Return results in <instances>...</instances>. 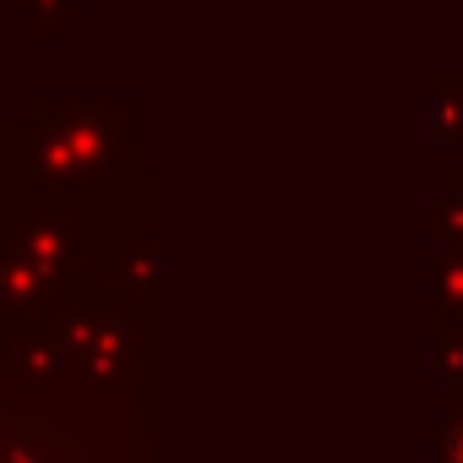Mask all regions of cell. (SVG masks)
Masks as SVG:
<instances>
[{
  "label": "cell",
  "mask_w": 463,
  "mask_h": 463,
  "mask_svg": "<svg viewBox=\"0 0 463 463\" xmlns=\"http://www.w3.org/2000/svg\"><path fill=\"white\" fill-rule=\"evenodd\" d=\"M12 158L50 191L104 180L126 158V99H44Z\"/></svg>",
  "instance_id": "6da1fadb"
},
{
  "label": "cell",
  "mask_w": 463,
  "mask_h": 463,
  "mask_svg": "<svg viewBox=\"0 0 463 463\" xmlns=\"http://www.w3.org/2000/svg\"><path fill=\"white\" fill-rule=\"evenodd\" d=\"M436 126L447 142H463V71L436 77Z\"/></svg>",
  "instance_id": "3957f363"
},
{
  "label": "cell",
  "mask_w": 463,
  "mask_h": 463,
  "mask_svg": "<svg viewBox=\"0 0 463 463\" xmlns=\"http://www.w3.org/2000/svg\"><path fill=\"white\" fill-rule=\"evenodd\" d=\"M436 300L447 311H463V251H441V262H436Z\"/></svg>",
  "instance_id": "277c9868"
},
{
  "label": "cell",
  "mask_w": 463,
  "mask_h": 463,
  "mask_svg": "<svg viewBox=\"0 0 463 463\" xmlns=\"http://www.w3.org/2000/svg\"><path fill=\"white\" fill-rule=\"evenodd\" d=\"M17 6H23V12H33V17L50 28V23H61V17H71L82 0H17Z\"/></svg>",
  "instance_id": "8992f818"
},
{
  "label": "cell",
  "mask_w": 463,
  "mask_h": 463,
  "mask_svg": "<svg viewBox=\"0 0 463 463\" xmlns=\"http://www.w3.org/2000/svg\"><path fill=\"white\" fill-rule=\"evenodd\" d=\"M436 463H463V403H458V414L436 436Z\"/></svg>",
  "instance_id": "5b68a950"
},
{
  "label": "cell",
  "mask_w": 463,
  "mask_h": 463,
  "mask_svg": "<svg viewBox=\"0 0 463 463\" xmlns=\"http://www.w3.org/2000/svg\"><path fill=\"white\" fill-rule=\"evenodd\" d=\"M436 371L447 387H463V311L436 317Z\"/></svg>",
  "instance_id": "7a4b0ae2"
}]
</instances>
